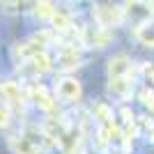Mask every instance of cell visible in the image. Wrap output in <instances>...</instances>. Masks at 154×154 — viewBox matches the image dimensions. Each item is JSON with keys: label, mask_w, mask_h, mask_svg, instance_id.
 <instances>
[{"label": "cell", "mask_w": 154, "mask_h": 154, "mask_svg": "<svg viewBox=\"0 0 154 154\" xmlns=\"http://www.w3.org/2000/svg\"><path fill=\"white\" fill-rule=\"evenodd\" d=\"M32 97H35V101H37L44 110H53V106H55V103H53V99L46 94V90L42 88V85H39V88H32Z\"/></svg>", "instance_id": "obj_7"}, {"label": "cell", "mask_w": 154, "mask_h": 154, "mask_svg": "<svg viewBox=\"0 0 154 154\" xmlns=\"http://www.w3.org/2000/svg\"><path fill=\"white\" fill-rule=\"evenodd\" d=\"M110 92L117 97H127L129 92H131V83L127 81V76L124 78H113L110 81Z\"/></svg>", "instance_id": "obj_8"}, {"label": "cell", "mask_w": 154, "mask_h": 154, "mask_svg": "<svg viewBox=\"0 0 154 154\" xmlns=\"http://www.w3.org/2000/svg\"><path fill=\"white\" fill-rule=\"evenodd\" d=\"M138 39H140L145 46H152L154 48V26H149V23H143L140 28H138Z\"/></svg>", "instance_id": "obj_9"}, {"label": "cell", "mask_w": 154, "mask_h": 154, "mask_svg": "<svg viewBox=\"0 0 154 154\" xmlns=\"http://www.w3.org/2000/svg\"><path fill=\"white\" fill-rule=\"evenodd\" d=\"M78 62H81V58L76 53H64L62 60H60V67L62 69H74V67H78Z\"/></svg>", "instance_id": "obj_11"}, {"label": "cell", "mask_w": 154, "mask_h": 154, "mask_svg": "<svg viewBox=\"0 0 154 154\" xmlns=\"http://www.w3.org/2000/svg\"><path fill=\"white\" fill-rule=\"evenodd\" d=\"M58 97L64 101H76L81 97V83L76 78H62L58 83Z\"/></svg>", "instance_id": "obj_2"}, {"label": "cell", "mask_w": 154, "mask_h": 154, "mask_svg": "<svg viewBox=\"0 0 154 154\" xmlns=\"http://www.w3.org/2000/svg\"><path fill=\"white\" fill-rule=\"evenodd\" d=\"M152 110H154V103H152Z\"/></svg>", "instance_id": "obj_16"}, {"label": "cell", "mask_w": 154, "mask_h": 154, "mask_svg": "<svg viewBox=\"0 0 154 154\" xmlns=\"http://www.w3.org/2000/svg\"><path fill=\"white\" fill-rule=\"evenodd\" d=\"M12 149L16 154H37V145L26 138V136H21V138H12Z\"/></svg>", "instance_id": "obj_6"}, {"label": "cell", "mask_w": 154, "mask_h": 154, "mask_svg": "<svg viewBox=\"0 0 154 154\" xmlns=\"http://www.w3.org/2000/svg\"><path fill=\"white\" fill-rule=\"evenodd\" d=\"M147 134H149V138L154 140V127H149V131H147Z\"/></svg>", "instance_id": "obj_15"}, {"label": "cell", "mask_w": 154, "mask_h": 154, "mask_svg": "<svg viewBox=\"0 0 154 154\" xmlns=\"http://www.w3.org/2000/svg\"><path fill=\"white\" fill-rule=\"evenodd\" d=\"M53 23H55V28H58V30H69V19H67L64 14H60V12H55Z\"/></svg>", "instance_id": "obj_13"}, {"label": "cell", "mask_w": 154, "mask_h": 154, "mask_svg": "<svg viewBox=\"0 0 154 154\" xmlns=\"http://www.w3.org/2000/svg\"><path fill=\"white\" fill-rule=\"evenodd\" d=\"M0 92H2V97H5L7 101L21 103V88H19V83H14V81H5V83H0Z\"/></svg>", "instance_id": "obj_5"}, {"label": "cell", "mask_w": 154, "mask_h": 154, "mask_svg": "<svg viewBox=\"0 0 154 154\" xmlns=\"http://www.w3.org/2000/svg\"><path fill=\"white\" fill-rule=\"evenodd\" d=\"M7 124H9V110L0 106V127H7Z\"/></svg>", "instance_id": "obj_14"}, {"label": "cell", "mask_w": 154, "mask_h": 154, "mask_svg": "<svg viewBox=\"0 0 154 154\" xmlns=\"http://www.w3.org/2000/svg\"><path fill=\"white\" fill-rule=\"evenodd\" d=\"M122 12L124 9H120V7H115V5H97L94 7V19L99 21V26L106 30V28H113L115 23L122 21Z\"/></svg>", "instance_id": "obj_1"}, {"label": "cell", "mask_w": 154, "mask_h": 154, "mask_svg": "<svg viewBox=\"0 0 154 154\" xmlns=\"http://www.w3.org/2000/svg\"><path fill=\"white\" fill-rule=\"evenodd\" d=\"M131 69V62H129L127 55H115V58H110L108 62V74H110V81L113 78H124Z\"/></svg>", "instance_id": "obj_3"}, {"label": "cell", "mask_w": 154, "mask_h": 154, "mask_svg": "<svg viewBox=\"0 0 154 154\" xmlns=\"http://www.w3.org/2000/svg\"><path fill=\"white\" fill-rule=\"evenodd\" d=\"M28 69H30L32 74H46V71L51 69V58H48L46 53H39V55H35L32 60H28Z\"/></svg>", "instance_id": "obj_4"}, {"label": "cell", "mask_w": 154, "mask_h": 154, "mask_svg": "<svg viewBox=\"0 0 154 154\" xmlns=\"http://www.w3.org/2000/svg\"><path fill=\"white\" fill-rule=\"evenodd\" d=\"M94 115H97V120H101L103 124H108L110 120H113V113H110V108L106 106V103H99V106H97Z\"/></svg>", "instance_id": "obj_10"}, {"label": "cell", "mask_w": 154, "mask_h": 154, "mask_svg": "<svg viewBox=\"0 0 154 154\" xmlns=\"http://www.w3.org/2000/svg\"><path fill=\"white\" fill-rule=\"evenodd\" d=\"M37 14L44 16V19H53V16H55V9H53L51 2H39L37 5Z\"/></svg>", "instance_id": "obj_12"}]
</instances>
